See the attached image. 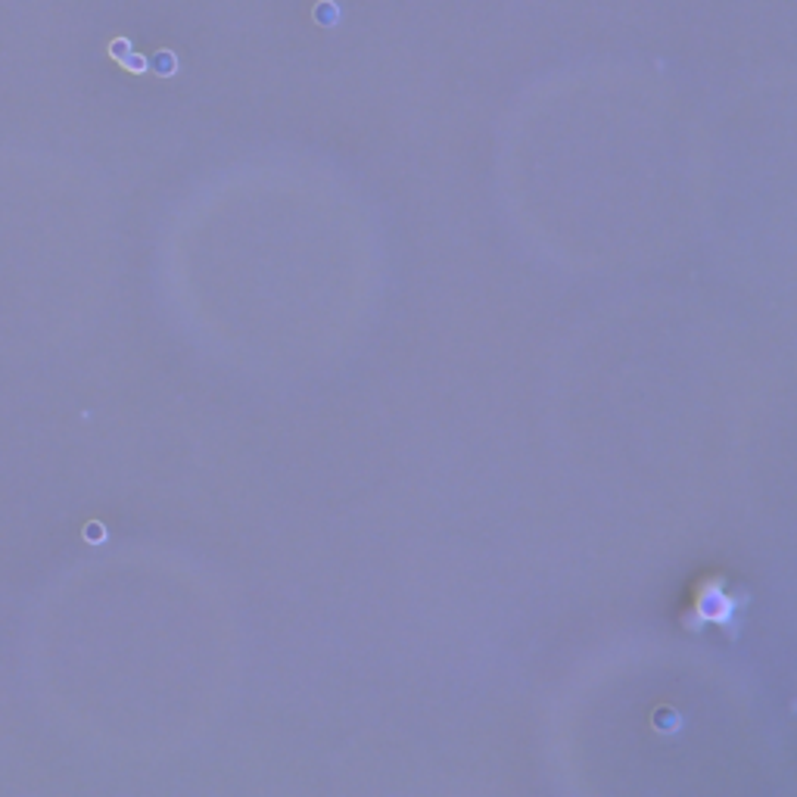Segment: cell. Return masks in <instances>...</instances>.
Masks as SVG:
<instances>
[]
</instances>
